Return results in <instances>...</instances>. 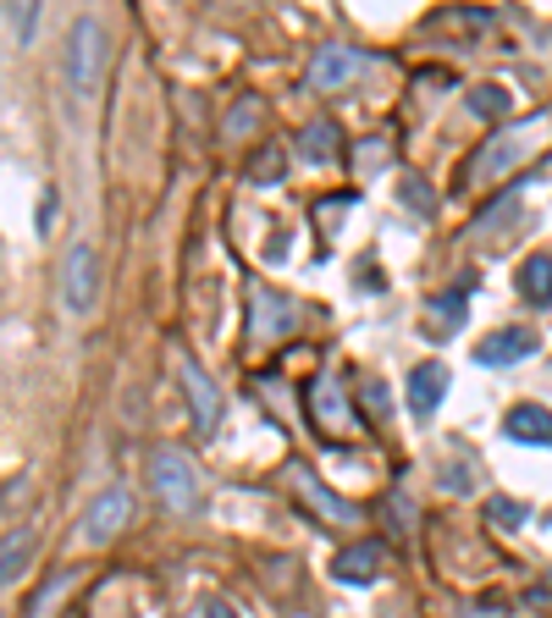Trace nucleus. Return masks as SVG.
Instances as JSON below:
<instances>
[{
    "mask_svg": "<svg viewBox=\"0 0 552 618\" xmlns=\"http://www.w3.org/2000/svg\"><path fill=\"white\" fill-rule=\"evenodd\" d=\"M547 128V117H530V122H519L514 133H503L497 144H487L481 155H476V177H492V171H503L514 155H525L530 144H536V133Z\"/></svg>",
    "mask_w": 552,
    "mask_h": 618,
    "instance_id": "nucleus-9",
    "label": "nucleus"
},
{
    "mask_svg": "<svg viewBox=\"0 0 552 618\" xmlns=\"http://www.w3.org/2000/svg\"><path fill=\"white\" fill-rule=\"evenodd\" d=\"M364 66H371V56L343 50V45H326V50H315V61H310V88H343V83L359 77Z\"/></svg>",
    "mask_w": 552,
    "mask_h": 618,
    "instance_id": "nucleus-6",
    "label": "nucleus"
},
{
    "mask_svg": "<svg viewBox=\"0 0 552 618\" xmlns=\"http://www.w3.org/2000/svg\"><path fill=\"white\" fill-rule=\"evenodd\" d=\"M442 398H447V365L442 360L415 365V376H409V414L415 420H431L442 409Z\"/></svg>",
    "mask_w": 552,
    "mask_h": 618,
    "instance_id": "nucleus-10",
    "label": "nucleus"
},
{
    "mask_svg": "<svg viewBox=\"0 0 552 618\" xmlns=\"http://www.w3.org/2000/svg\"><path fill=\"white\" fill-rule=\"evenodd\" d=\"M72 591H77V569H56V574L45 580V591L28 602V618H50V613H56Z\"/></svg>",
    "mask_w": 552,
    "mask_h": 618,
    "instance_id": "nucleus-15",
    "label": "nucleus"
},
{
    "mask_svg": "<svg viewBox=\"0 0 552 618\" xmlns=\"http://www.w3.org/2000/svg\"><path fill=\"white\" fill-rule=\"evenodd\" d=\"M260 122H265V106H260L254 95H243V100L227 111L221 133H227V138H249V133H260Z\"/></svg>",
    "mask_w": 552,
    "mask_h": 618,
    "instance_id": "nucleus-18",
    "label": "nucleus"
},
{
    "mask_svg": "<svg viewBox=\"0 0 552 618\" xmlns=\"http://www.w3.org/2000/svg\"><path fill=\"white\" fill-rule=\"evenodd\" d=\"M128 513H133V497H128V486H106L100 497H95V508L83 513V542L88 547H106L117 530L128 524Z\"/></svg>",
    "mask_w": 552,
    "mask_h": 618,
    "instance_id": "nucleus-4",
    "label": "nucleus"
},
{
    "mask_svg": "<svg viewBox=\"0 0 552 618\" xmlns=\"http://www.w3.org/2000/svg\"><path fill=\"white\" fill-rule=\"evenodd\" d=\"M481 122H497V117H508V88H497V83H481V88H470V100H465Z\"/></svg>",
    "mask_w": 552,
    "mask_h": 618,
    "instance_id": "nucleus-19",
    "label": "nucleus"
},
{
    "mask_svg": "<svg viewBox=\"0 0 552 618\" xmlns=\"http://www.w3.org/2000/svg\"><path fill=\"white\" fill-rule=\"evenodd\" d=\"M276 160H283V149H260L254 155V177H260V183H271V177H276Z\"/></svg>",
    "mask_w": 552,
    "mask_h": 618,
    "instance_id": "nucleus-24",
    "label": "nucleus"
},
{
    "mask_svg": "<svg viewBox=\"0 0 552 618\" xmlns=\"http://www.w3.org/2000/svg\"><path fill=\"white\" fill-rule=\"evenodd\" d=\"M382 564H387V547H382V542H353V547H343V553L332 558V580H343V585H371V580L382 574Z\"/></svg>",
    "mask_w": 552,
    "mask_h": 618,
    "instance_id": "nucleus-5",
    "label": "nucleus"
},
{
    "mask_svg": "<svg viewBox=\"0 0 552 618\" xmlns=\"http://www.w3.org/2000/svg\"><path fill=\"white\" fill-rule=\"evenodd\" d=\"M288 481L299 486V497H304L321 519H332V524H353V519H359V508H353V502H343V497H332V492H326V486L304 470V464H288Z\"/></svg>",
    "mask_w": 552,
    "mask_h": 618,
    "instance_id": "nucleus-11",
    "label": "nucleus"
},
{
    "mask_svg": "<svg viewBox=\"0 0 552 618\" xmlns=\"http://www.w3.org/2000/svg\"><path fill=\"white\" fill-rule=\"evenodd\" d=\"M487 513H492V524H497V530H514V524H525V502H514V497H497Z\"/></svg>",
    "mask_w": 552,
    "mask_h": 618,
    "instance_id": "nucleus-22",
    "label": "nucleus"
},
{
    "mask_svg": "<svg viewBox=\"0 0 552 618\" xmlns=\"http://www.w3.org/2000/svg\"><path fill=\"white\" fill-rule=\"evenodd\" d=\"M332 149H337V128H332V122H310L304 138H299V155H304V160H326Z\"/></svg>",
    "mask_w": 552,
    "mask_h": 618,
    "instance_id": "nucleus-20",
    "label": "nucleus"
},
{
    "mask_svg": "<svg viewBox=\"0 0 552 618\" xmlns=\"http://www.w3.org/2000/svg\"><path fill=\"white\" fill-rule=\"evenodd\" d=\"M310 409H315L321 431H348V409H343V392H337L332 376H321V381L310 387Z\"/></svg>",
    "mask_w": 552,
    "mask_h": 618,
    "instance_id": "nucleus-13",
    "label": "nucleus"
},
{
    "mask_svg": "<svg viewBox=\"0 0 552 618\" xmlns=\"http://www.w3.org/2000/svg\"><path fill=\"white\" fill-rule=\"evenodd\" d=\"M28 558H34V530H12L7 547H0V585H12L28 569Z\"/></svg>",
    "mask_w": 552,
    "mask_h": 618,
    "instance_id": "nucleus-17",
    "label": "nucleus"
},
{
    "mask_svg": "<svg viewBox=\"0 0 552 618\" xmlns=\"http://www.w3.org/2000/svg\"><path fill=\"white\" fill-rule=\"evenodd\" d=\"M95 293H100V254L88 243H77L61 265V299H67L72 315H88L95 310Z\"/></svg>",
    "mask_w": 552,
    "mask_h": 618,
    "instance_id": "nucleus-3",
    "label": "nucleus"
},
{
    "mask_svg": "<svg viewBox=\"0 0 552 618\" xmlns=\"http://www.w3.org/2000/svg\"><path fill=\"white\" fill-rule=\"evenodd\" d=\"M364 409H371L376 420H387V387H382V381H371V387H364Z\"/></svg>",
    "mask_w": 552,
    "mask_h": 618,
    "instance_id": "nucleus-25",
    "label": "nucleus"
},
{
    "mask_svg": "<svg viewBox=\"0 0 552 618\" xmlns=\"http://www.w3.org/2000/svg\"><path fill=\"white\" fill-rule=\"evenodd\" d=\"M200 618H238V613H232L227 602H205V607H200Z\"/></svg>",
    "mask_w": 552,
    "mask_h": 618,
    "instance_id": "nucleus-26",
    "label": "nucleus"
},
{
    "mask_svg": "<svg viewBox=\"0 0 552 618\" xmlns=\"http://www.w3.org/2000/svg\"><path fill=\"white\" fill-rule=\"evenodd\" d=\"M149 486H155V497L171 513H194L200 508V470H194V459L182 448H160L149 459Z\"/></svg>",
    "mask_w": 552,
    "mask_h": 618,
    "instance_id": "nucleus-2",
    "label": "nucleus"
},
{
    "mask_svg": "<svg viewBox=\"0 0 552 618\" xmlns=\"http://www.w3.org/2000/svg\"><path fill=\"white\" fill-rule=\"evenodd\" d=\"M106 56H111V39L95 17H77L72 23V39H67V88L77 100H95L100 88V72H106Z\"/></svg>",
    "mask_w": 552,
    "mask_h": 618,
    "instance_id": "nucleus-1",
    "label": "nucleus"
},
{
    "mask_svg": "<svg viewBox=\"0 0 552 618\" xmlns=\"http://www.w3.org/2000/svg\"><path fill=\"white\" fill-rule=\"evenodd\" d=\"M182 392H189V409H194V425L211 436L216 425H221V392H216V381L194 365V360H182Z\"/></svg>",
    "mask_w": 552,
    "mask_h": 618,
    "instance_id": "nucleus-7",
    "label": "nucleus"
},
{
    "mask_svg": "<svg viewBox=\"0 0 552 618\" xmlns=\"http://www.w3.org/2000/svg\"><path fill=\"white\" fill-rule=\"evenodd\" d=\"M530 353H536V331L530 326H503V331L476 342L481 365H519V360H530Z\"/></svg>",
    "mask_w": 552,
    "mask_h": 618,
    "instance_id": "nucleus-8",
    "label": "nucleus"
},
{
    "mask_svg": "<svg viewBox=\"0 0 552 618\" xmlns=\"http://www.w3.org/2000/svg\"><path fill=\"white\" fill-rule=\"evenodd\" d=\"M404 205L420 210V216H436V194H431L425 183H404Z\"/></svg>",
    "mask_w": 552,
    "mask_h": 618,
    "instance_id": "nucleus-23",
    "label": "nucleus"
},
{
    "mask_svg": "<svg viewBox=\"0 0 552 618\" xmlns=\"http://www.w3.org/2000/svg\"><path fill=\"white\" fill-rule=\"evenodd\" d=\"M458 618H503V607H465Z\"/></svg>",
    "mask_w": 552,
    "mask_h": 618,
    "instance_id": "nucleus-27",
    "label": "nucleus"
},
{
    "mask_svg": "<svg viewBox=\"0 0 552 618\" xmlns=\"http://www.w3.org/2000/svg\"><path fill=\"white\" fill-rule=\"evenodd\" d=\"M503 431H508L514 441H525V448H552V409H541V403H519V409H508Z\"/></svg>",
    "mask_w": 552,
    "mask_h": 618,
    "instance_id": "nucleus-12",
    "label": "nucleus"
},
{
    "mask_svg": "<svg viewBox=\"0 0 552 618\" xmlns=\"http://www.w3.org/2000/svg\"><path fill=\"white\" fill-rule=\"evenodd\" d=\"M254 320H249V331L254 337H271V331H293V304H283V299H271L265 288H254Z\"/></svg>",
    "mask_w": 552,
    "mask_h": 618,
    "instance_id": "nucleus-14",
    "label": "nucleus"
},
{
    "mask_svg": "<svg viewBox=\"0 0 552 618\" xmlns=\"http://www.w3.org/2000/svg\"><path fill=\"white\" fill-rule=\"evenodd\" d=\"M519 293L530 304H552V254H530L519 271Z\"/></svg>",
    "mask_w": 552,
    "mask_h": 618,
    "instance_id": "nucleus-16",
    "label": "nucleus"
},
{
    "mask_svg": "<svg viewBox=\"0 0 552 618\" xmlns=\"http://www.w3.org/2000/svg\"><path fill=\"white\" fill-rule=\"evenodd\" d=\"M465 299H470V288H453V293H436V299H431V315H436L442 331L458 326V315H465Z\"/></svg>",
    "mask_w": 552,
    "mask_h": 618,
    "instance_id": "nucleus-21",
    "label": "nucleus"
}]
</instances>
